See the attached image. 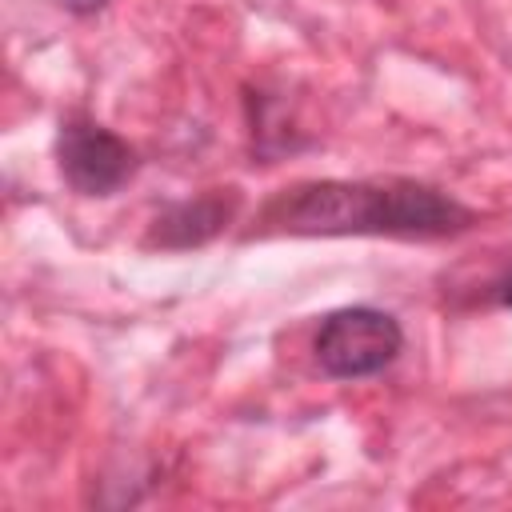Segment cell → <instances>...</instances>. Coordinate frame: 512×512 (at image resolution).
Wrapping results in <instances>:
<instances>
[{
    "label": "cell",
    "mask_w": 512,
    "mask_h": 512,
    "mask_svg": "<svg viewBox=\"0 0 512 512\" xmlns=\"http://www.w3.org/2000/svg\"><path fill=\"white\" fill-rule=\"evenodd\" d=\"M400 324L380 308H340L316 332V360L328 376H372L396 360Z\"/></svg>",
    "instance_id": "cell-2"
},
{
    "label": "cell",
    "mask_w": 512,
    "mask_h": 512,
    "mask_svg": "<svg viewBox=\"0 0 512 512\" xmlns=\"http://www.w3.org/2000/svg\"><path fill=\"white\" fill-rule=\"evenodd\" d=\"M472 212L436 188L412 180H320L284 188L260 212L268 232L296 236H448L468 228Z\"/></svg>",
    "instance_id": "cell-1"
},
{
    "label": "cell",
    "mask_w": 512,
    "mask_h": 512,
    "mask_svg": "<svg viewBox=\"0 0 512 512\" xmlns=\"http://www.w3.org/2000/svg\"><path fill=\"white\" fill-rule=\"evenodd\" d=\"M56 156L64 180L84 196H112L136 172V152L128 148V140L92 120H68L60 128Z\"/></svg>",
    "instance_id": "cell-3"
},
{
    "label": "cell",
    "mask_w": 512,
    "mask_h": 512,
    "mask_svg": "<svg viewBox=\"0 0 512 512\" xmlns=\"http://www.w3.org/2000/svg\"><path fill=\"white\" fill-rule=\"evenodd\" d=\"M52 4H60V8H68V12H80V16H88V12H100L108 0H52Z\"/></svg>",
    "instance_id": "cell-5"
},
{
    "label": "cell",
    "mask_w": 512,
    "mask_h": 512,
    "mask_svg": "<svg viewBox=\"0 0 512 512\" xmlns=\"http://www.w3.org/2000/svg\"><path fill=\"white\" fill-rule=\"evenodd\" d=\"M236 212V192H208L196 196L188 204H176L172 212H164L156 220V244L164 248H188V244H204L208 236H216Z\"/></svg>",
    "instance_id": "cell-4"
},
{
    "label": "cell",
    "mask_w": 512,
    "mask_h": 512,
    "mask_svg": "<svg viewBox=\"0 0 512 512\" xmlns=\"http://www.w3.org/2000/svg\"><path fill=\"white\" fill-rule=\"evenodd\" d=\"M504 304H508V308H512V280H508V284H504Z\"/></svg>",
    "instance_id": "cell-6"
}]
</instances>
